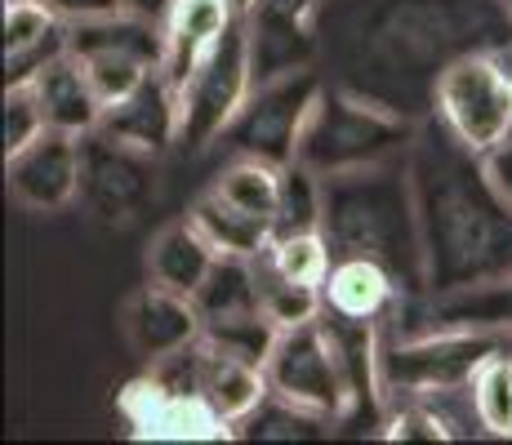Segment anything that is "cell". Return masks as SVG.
Returning a JSON list of instances; mask_svg holds the SVG:
<instances>
[{"instance_id": "7c38bea8", "label": "cell", "mask_w": 512, "mask_h": 445, "mask_svg": "<svg viewBox=\"0 0 512 445\" xmlns=\"http://www.w3.org/2000/svg\"><path fill=\"white\" fill-rule=\"evenodd\" d=\"M192 392H201L223 419L232 423H245L259 414V405L272 397V383H268V370L254 361H241V356L214 348L210 339H196L192 343Z\"/></svg>"}, {"instance_id": "f546056e", "label": "cell", "mask_w": 512, "mask_h": 445, "mask_svg": "<svg viewBox=\"0 0 512 445\" xmlns=\"http://www.w3.org/2000/svg\"><path fill=\"white\" fill-rule=\"evenodd\" d=\"M504 5H508V14H512V0H504Z\"/></svg>"}, {"instance_id": "cb8c5ba5", "label": "cell", "mask_w": 512, "mask_h": 445, "mask_svg": "<svg viewBox=\"0 0 512 445\" xmlns=\"http://www.w3.org/2000/svg\"><path fill=\"white\" fill-rule=\"evenodd\" d=\"M76 58H81L85 72H90V81L98 89V98H103V107L130 98L134 89L156 72L152 63H143V58H134V54H116V49H90V54H76Z\"/></svg>"}, {"instance_id": "9a60e30c", "label": "cell", "mask_w": 512, "mask_h": 445, "mask_svg": "<svg viewBox=\"0 0 512 445\" xmlns=\"http://www.w3.org/2000/svg\"><path fill=\"white\" fill-rule=\"evenodd\" d=\"M321 294H326L330 316L374 325L397 303V276L388 272V263H383L379 254H343V259L330 263L326 281H321Z\"/></svg>"}, {"instance_id": "9c48e42d", "label": "cell", "mask_w": 512, "mask_h": 445, "mask_svg": "<svg viewBox=\"0 0 512 445\" xmlns=\"http://www.w3.org/2000/svg\"><path fill=\"white\" fill-rule=\"evenodd\" d=\"M98 134H107L112 143H121L125 152H139V156L165 152V147L183 134L179 89L165 81V72L156 67L130 98H121V103L107 107Z\"/></svg>"}, {"instance_id": "ffe728a7", "label": "cell", "mask_w": 512, "mask_h": 445, "mask_svg": "<svg viewBox=\"0 0 512 445\" xmlns=\"http://www.w3.org/2000/svg\"><path fill=\"white\" fill-rule=\"evenodd\" d=\"M196 308L205 321H223V316L259 312V285H254V259H232L223 254L205 285L196 290Z\"/></svg>"}, {"instance_id": "d6986e66", "label": "cell", "mask_w": 512, "mask_h": 445, "mask_svg": "<svg viewBox=\"0 0 512 445\" xmlns=\"http://www.w3.org/2000/svg\"><path fill=\"white\" fill-rule=\"evenodd\" d=\"M281 174H285V165L241 152L228 170L219 174L214 192L228 196L232 205H241V210H250V214L277 219V210H281Z\"/></svg>"}, {"instance_id": "4316f807", "label": "cell", "mask_w": 512, "mask_h": 445, "mask_svg": "<svg viewBox=\"0 0 512 445\" xmlns=\"http://www.w3.org/2000/svg\"><path fill=\"white\" fill-rule=\"evenodd\" d=\"M63 23H85V18H103V14H116V9H130L125 0H45Z\"/></svg>"}, {"instance_id": "4fadbf2b", "label": "cell", "mask_w": 512, "mask_h": 445, "mask_svg": "<svg viewBox=\"0 0 512 445\" xmlns=\"http://www.w3.org/2000/svg\"><path fill=\"white\" fill-rule=\"evenodd\" d=\"M72 49V27L45 0H5V85H23Z\"/></svg>"}, {"instance_id": "2e32d148", "label": "cell", "mask_w": 512, "mask_h": 445, "mask_svg": "<svg viewBox=\"0 0 512 445\" xmlns=\"http://www.w3.org/2000/svg\"><path fill=\"white\" fill-rule=\"evenodd\" d=\"M219 259L223 254L214 250V241L192 223V214H187L183 223H170L152 236V250H147V281L196 299V290L205 285V276L214 272Z\"/></svg>"}, {"instance_id": "3957f363", "label": "cell", "mask_w": 512, "mask_h": 445, "mask_svg": "<svg viewBox=\"0 0 512 445\" xmlns=\"http://www.w3.org/2000/svg\"><path fill=\"white\" fill-rule=\"evenodd\" d=\"M254 94V63H250V36H245V18L223 36V45L205 58V67L192 76V85L179 94L183 103V143L205 147L219 134L232 130L241 107Z\"/></svg>"}, {"instance_id": "8fae6325", "label": "cell", "mask_w": 512, "mask_h": 445, "mask_svg": "<svg viewBox=\"0 0 512 445\" xmlns=\"http://www.w3.org/2000/svg\"><path fill=\"white\" fill-rule=\"evenodd\" d=\"M201 334H205V316L196 308V299L165 290V285L147 281L143 290L125 303V339H130V348L139 352L147 365L192 348Z\"/></svg>"}, {"instance_id": "484cf974", "label": "cell", "mask_w": 512, "mask_h": 445, "mask_svg": "<svg viewBox=\"0 0 512 445\" xmlns=\"http://www.w3.org/2000/svg\"><path fill=\"white\" fill-rule=\"evenodd\" d=\"M383 437L401 441V437H423V441H446L450 437V423L441 419L437 410H428V405H406L401 414H392L388 432Z\"/></svg>"}, {"instance_id": "6da1fadb", "label": "cell", "mask_w": 512, "mask_h": 445, "mask_svg": "<svg viewBox=\"0 0 512 445\" xmlns=\"http://www.w3.org/2000/svg\"><path fill=\"white\" fill-rule=\"evenodd\" d=\"M263 370H268V383H272V401H281L294 414L339 419L343 405L352 401L348 365H343V352L326 321L281 330Z\"/></svg>"}, {"instance_id": "44dd1931", "label": "cell", "mask_w": 512, "mask_h": 445, "mask_svg": "<svg viewBox=\"0 0 512 445\" xmlns=\"http://www.w3.org/2000/svg\"><path fill=\"white\" fill-rule=\"evenodd\" d=\"M468 401L490 437H512V352H495L472 374Z\"/></svg>"}, {"instance_id": "603a6c76", "label": "cell", "mask_w": 512, "mask_h": 445, "mask_svg": "<svg viewBox=\"0 0 512 445\" xmlns=\"http://www.w3.org/2000/svg\"><path fill=\"white\" fill-rule=\"evenodd\" d=\"M277 334L281 330L263 312H241V316H223V321H205V339H210L214 348L241 356V361H254V365H268Z\"/></svg>"}, {"instance_id": "ba28073f", "label": "cell", "mask_w": 512, "mask_h": 445, "mask_svg": "<svg viewBox=\"0 0 512 445\" xmlns=\"http://www.w3.org/2000/svg\"><path fill=\"white\" fill-rule=\"evenodd\" d=\"M130 432L143 441H223L232 423L214 410L201 392H170L152 370L130 383L121 397Z\"/></svg>"}, {"instance_id": "ac0fdd59", "label": "cell", "mask_w": 512, "mask_h": 445, "mask_svg": "<svg viewBox=\"0 0 512 445\" xmlns=\"http://www.w3.org/2000/svg\"><path fill=\"white\" fill-rule=\"evenodd\" d=\"M254 285H259V312L268 316L277 330H294V325L321 321V312H326L321 285L290 281V276H281L263 254L254 259Z\"/></svg>"}, {"instance_id": "d4e9b609", "label": "cell", "mask_w": 512, "mask_h": 445, "mask_svg": "<svg viewBox=\"0 0 512 445\" xmlns=\"http://www.w3.org/2000/svg\"><path fill=\"white\" fill-rule=\"evenodd\" d=\"M49 130L45 112L36 103V89L32 85H5V156L23 152L27 143H36Z\"/></svg>"}, {"instance_id": "7402d4cb", "label": "cell", "mask_w": 512, "mask_h": 445, "mask_svg": "<svg viewBox=\"0 0 512 445\" xmlns=\"http://www.w3.org/2000/svg\"><path fill=\"white\" fill-rule=\"evenodd\" d=\"M263 259L277 267L281 276L303 285H321L330 272V241L321 227H294V232H277Z\"/></svg>"}, {"instance_id": "f1b7e54d", "label": "cell", "mask_w": 512, "mask_h": 445, "mask_svg": "<svg viewBox=\"0 0 512 445\" xmlns=\"http://www.w3.org/2000/svg\"><path fill=\"white\" fill-rule=\"evenodd\" d=\"M259 5H263V0H232V9H236V14H241V18H250Z\"/></svg>"}, {"instance_id": "5bb4252c", "label": "cell", "mask_w": 512, "mask_h": 445, "mask_svg": "<svg viewBox=\"0 0 512 445\" xmlns=\"http://www.w3.org/2000/svg\"><path fill=\"white\" fill-rule=\"evenodd\" d=\"M27 85L36 89V103H41L49 130L81 134V138L98 134L107 107H103V98H98V89L90 81V72H85V63L72 54V49L58 54L54 63H45Z\"/></svg>"}, {"instance_id": "7a4b0ae2", "label": "cell", "mask_w": 512, "mask_h": 445, "mask_svg": "<svg viewBox=\"0 0 512 445\" xmlns=\"http://www.w3.org/2000/svg\"><path fill=\"white\" fill-rule=\"evenodd\" d=\"M437 116L472 156H490L512 134V72L490 54H464L437 76Z\"/></svg>"}, {"instance_id": "5b68a950", "label": "cell", "mask_w": 512, "mask_h": 445, "mask_svg": "<svg viewBox=\"0 0 512 445\" xmlns=\"http://www.w3.org/2000/svg\"><path fill=\"white\" fill-rule=\"evenodd\" d=\"M495 352H508V343L490 330L472 334H432V339L406 343L379 356V379L388 388H410V392H459L472 383V374L490 361Z\"/></svg>"}, {"instance_id": "52a82bcc", "label": "cell", "mask_w": 512, "mask_h": 445, "mask_svg": "<svg viewBox=\"0 0 512 445\" xmlns=\"http://www.w3.org/2000/svg\"><path fill=\"white\" fill-rule=\"evenodd\" d=\"M5 178H9V196L23 210L36 214H54L63 205L76 201L85 178V147L81 134H63V130H45L36 143H27L23 152L5 156Z\"/></svg>"}, {"instance_id": "30bf717a", "label": "cell", "mask_w": 512, "mask_h": 445, "mask_svg": "<svg viewBox=\"0 0 512 445\" xmlns=\"http://www.w3.org/2000/svg\"><path fill=\"white\" fill-rule=\"evenodd\" d=\"M236 9L232 0H170V9L161 14L165 27V81L174 89L192 85V76L205 67V58L223 45V36L236 27Z\"/></svg>"}, {"instance_id": "277c9868", "label": "cell", "mask_w": 512, "mask_h": 445, "mask_svg": "<svg viewBox=\"0 0 512 445\" xmlns=\"http://www.w3.org/2000/svg\"><path fill=\"white\" fill-rule=\"evenodd\" d=\"M397 121L379 112H366L361 103H348L339 94H321L312 107L308 125L299 134V156L294 161L312 165L317 174H348L361 165L379 161L392 143H397Z\"/></svg>"}, {"instance_id": "e0dca14e", "label": "cell", "mask_w": 512, "mask_h": 445, "mask_svg": "<svg viewBox=\"0 0 512 445\" xmlns=\"http://www.w3.org/2000/svg\"><path fill=\"white\" fill-rule=\"evenodd\" d=\"M192 223L210 236L214 250L232 254V259H259L272 245V236H277V219L241 210V205H232L228 196H219L214 187L192 205Z\"/></svg>"}, {"instance_id": "8992f818", "label": "cell", "mask_w": 512, "mask_h": 445, "mask_svg": "<svg viewBox=\"0 0 512 445\" xmlns=\"http://www.w3.org/2000/svg\"><path fill=\"white\" fill-rule=\"evenodd\" d=\"M321 89L308 72H290L277 81L254 85L250 103L232 121V138L245 156H263V161L290 165L299 156V134L308 125L312 107H317Z\"/></svg>"}, {"instance_id": "83f0119b", "label": "cell", "mask_w": 512, "mask_h": 445, "mask_svg": "<svg viewBox=\"0 0 512 445\" xmlns=\"http://www.w3.org/2000/svg\"><path fill=\"white\" fill-rule=\"evenodd\" d=\"M486 161V170H490V178H495V187H499V196L512 205V134L504 138V143L495 147L490 156H481Z\"/></svg>"}]
</instances>
